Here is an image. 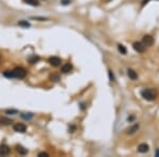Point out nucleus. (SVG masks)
Returning <instances> with one entry per match:
<instances>
[{
	"label": "nucleus",
	"mask_w": 159,
	"mask_h": 157,
	"mask_svg": "<svg viewBox=\"0 0 159 157\" xmlns=\"http://www.w3.org/2000/svg\"><path fill=\"white\" fill-rule=\"evenodd\" d=\"M3 76L9 78H24L27 76V70L22 67H16L13 70H6Z\"/></svg>",
	"instance_id": "nucleus-1"
},
{
	"label": "nucleus",
	"mask_w": 159,
	"mask_h": 157,
	"mask_svg": "<svg viewBox=\"0 0 159 157\" xmlns=\"http://www.w3.org/2000/svg\"><path fill=\"white\" fill-rule=\"evenodd\" d=\"M141 96L146 101H153L156 98V93L152 88H145V89H143L141 91Z\"/></svg>",
	"instance_id": "nucleus-2"
},
{
	"label": "nucleus",
	"mask_w": 159,
	"mask_h": 157,
	"mask_svg": "<svg viewBox=\"0 0 159 157\" xmlns=\"http://www.w3.org/2000/svg\"><path fill=\"white\" fill-rule=\"evenodd\" d=\"M48 63H49L51 66L56 67V66H59V65L62 63V61H61V58L57 57V56H51V57L48 60Z\"/></svg>",
	"instance_id": "nucleus-3"
},
{
	"label": "nucleus",
	"mask_w": 159,
	"mask_h": 157,
	"mask_svg": "<svg viewBox=\"0 0 159 157\" xmlns=\"http://www.w3.org/2000/svg\"><path fill=\"white\" fill-rule=\"evenodd\" d=\"M13 128L17 133H24L27 131V126L24 124H22V123H16V124H14Z\"/></svg>",
	"instance_id": "nucleus-4"
},
{
	"label": "nucleus",
	"mask_w": 159,
	"mask_h": 157,
	"mask_svg": "<svg viewBox=\"0 0 159 157\" xmlns=\"http://www.w3.org/2000/svg\"><path fill=\"white\" fill-rule=\"evenodd\" d=\"M132 47H134V49L137 51V52H144V50H145V46L143 43H134V45H132Z\"/></svg>",
	"instance_id": "nucleus-5"
},
{
	"label": "nucleus",
	"mask_w": 159,
	"mask_h": 157,
	"mask_svg": "<svg viewBox=\"0 0 159 157\" xmlns=\"http://www.w3.org/2000/svg\"><path fill=\"white\" fill-rule=\"evenodd\" d=\"M142 43L144 44V46H152L154 43V38L151 36V35H145L144 37H143V39H142Z\"/></svg>",
	"instance_id": "nucleus-6"
},
{
	"label": "nucleus",
	"mask_w": 159,
	"mask_h": 157,
	"mask_svg": "<svg viewBox=\"0 0 159 157\" xmlns=\"http://www.w3.org/2000/svg\"><path fill=\"white\" fill-rule=\"evenodd\" d=\"M10 154V148L6 144L0 146V156H6Z\"/></svg>",
	"instance_id": "nucleus-7"
},
{
	"label": "nucleus",
	"mask_w": 159,
	"mask_h": 157,
	"mask_svg": "<svg viewBox=\"0 0 159 157\" xmlns=\"http://www.w3.org/2000/svg\"><path fill=\"white\" fill-rule=\"evenodd\" d=\"M71 70H72V65L69 64V63H67V64L63 65L61 71H62L63 73H68V72H70Z\"/></svg>",
	"instance_id": "nucleus-8"
},
{
	"label": "nucleus",
	"mask_w": 159,
	"mask_h": 157,
	"mask_svg": "<svg viewBox=\"0 0 159 157\" xmlns=\"http://www.w3.org/2000/svg\"><path fill=\"white\" fill-rule=\"evenodd\" d=\"M147 151H149V146L146 143H142L138 146V152H140V153H146Z\"/></svg>",
	"instance_id": "nucleus-9"
},
{
	"label": "nucleus",
	"mask_w": 159,
	"mask_h": 157,
	"mask_svg": "<svg viewBox=\"0 0 159 157\" xmlns=\"http://www.w3.org/2000/svg\"><path fill=\"white\" fill-rule=\"evenodd\" d=\"M127 74H128V76H130V80H137V78H138V76H137L136 71H134L132 69H128V70H127Z\"/></svg>",
	"instance_id": "nucleus-10"
},
{
	"label": "nucleus",
	"mask_w": 159,
	"mask_h": 157,
	"mask_svg": "<svg viewBox=\"0 0 159 157\" xmlns=\"http://www.w3.org/2000/svg\"><path fill=\"white\" fill-rule=\"evenodd\" d=\"M138 128H139V125L138 124H135V125H132V128H128V130H127V134L128 135H132V134H134V133H136V132L138 131Z\"/></svg>",
	"instance_id": "nucleus-11"
},
{
	"label": "nucleus",
	"mask_w": 159,
	"mask_h": 157,
	"mask_svg": "<svg viewBox=\"0 0 159 157\" xmlns=\"http://www.w3.org/2000/svg\"><path fill=\"white\" fill-rule=\"evenodd\" d=\"M13 121L9 118H0V124L1 125H10Z\"/></svg>",
	"instance_id": "nucleus-12"
},
{
	"label": "nucleus",
	"mask_w": 159,
	"mask_h": 157,
	"mask_svg": "<svg viewBox=\"0 0 159 157\" xmlns=\"http://www.w3.org/2000/svg\"><path fill=\"white\" fill-rule=\"evenodd\" d=\"M24 2L27 3V4H30L32 6H37L39 4V2L37 0H24Z\"/></svg>",
	"instance_id": "nucleus-13"
},
{
	"label": "nucleus",
	"mask_w": 159,
	"mask_h": 157,
	"mask_svg": "<svg viewBox=\"0 0 159 157\" xmlns=\"http://www.w3.org/2000/svg\"><path fill=\"white\" fill-rule=\"evenodd\" d=\"M17 148V152L19 153V154H21V155H26L27 153H28V151H27L26 149L24 148V146H16Z\"/></svg>",
	"instance_id": "nucleus-14"
},
{
	"label": "nucleus",
	"mask_w": 159,
	"mask_h": 157,
	"mask_svg": "<svg viewBox=\"0 0 159 157\" xmlns=\"http://www.w3.org/2000/svg\"><path fill=\"white\" fill-rule=\"evenodd\" d=\"M33 115L32 113H24V114H21V117L24 118V119H26V120H29V119H31V118H33Z\"/></svg>",
	"instance_id": "nucleus-15"
},
{
	"label": "nucleus",
	"mask_w": 159,
	"mask_h": 157,
	"mask_svg": "<svg viewBox=\"0 0 159 157\" xmlns=\"http://www.w3.org/2000/svg\"><path fill=\"white\" fill-rule=\"evenodd\" d=\"M38 60H39L38 56L32 55V56H30V57H29V63H30V64H35V63L38 61Z\"/></svg>",
	"instance_id": "nucleus-16"
},
{
	"label": "nucleus",
	"mask_w": 159,
	"mask_h": 157,
	"mask_svg": "<svg viewBox=\"0 0 159 157\" xmlns=\"http://www.w3.org/2000/svg\"><path fill=\"white\" fill-rule=\"evenodd\" d=\"M118 50L122 54H126V48L123 45H118Z\"/></svg>",
	"instance_id": "nucleus-17"
},
{
	"label": "nucleus",
	"mask_w": 159,
	"mask_h": 157,
	"mask_svg": "<svg viewBox=\"0 0 159 157\" xmlns=\"http://www.w3.org/2000/svg\"><path fill=\"white\" fill-rule=\"evenodd\" d=\"M50 78L52 80V81L57 82L59 80V74H56V73H53V74H51V76H50Z\"/></svg>",
	"instance_id": "nucleus-18"
},
{
	"label": "nucleus",
	"mask_w": 159,
	"mask_h": 157,
	"mask_svg": "<svg viewBox=\"0 0 159 157\" xmlns=\"http://www.w3.org/2000/svg\"><path fill=\"white\" fill-rule=\"evenodd\" d=\"M18 25L21 27H26V28H28V27H30V23L28 22V21H24V20H21L18 22Z\"/></svg>",
	"instance_id": "nucleus-19"
},
{
	"label": "nucleus",
	"mask_w": 159,
	"mask_h": 157,
	"mask_svg": "<svg viewBox=\"0 0 159 157\" xmlns=\"http://www.w3.org/2000/svg\"><path fill=\"white\" fill-rule=\"evenodd\" d=\"M108 74H109V80H110V81H115V76H114L112 71H110V70H109Z\"/></svg>",
	"instance_id": "nucleus-20"
},
{
	"label": "nucleus",
	"mask_w": 159,
	"mask_h": 157,
	"mask_svg": "<svg viewBox=\"0 0 159 157\" xmlns=\"http://www.w3.org/2000/svg\"><path fill=\"white\" fill-rule=\"evenodd\" d=\"M61 3L63 6H68L69 3H71V0H61Z\"/></svg>",
	"instance_id": "nucleus-21"
},
{
	"label": "nucleus",
	"mask_w": 159,
	"mask_h": 157,
	"mask_svg": "<svg viewBox=\"0 0 159 157\" xmlns=\"http://www.w3.org/2000/svg\"><path fill=\"white\" fill-rule=\"evenodd\" d=\"M38 156H40V157H47V156H49V155H48V153H45V152H40V153H39L38 154Z\"/></svg>",
	"instance_id": "nucleus-22"
},
{
	"label": "nucleus",
	"mask_w": 159,
	"mask_h": 157,
	"mask_svg": "<svg viewBox=\"0 0 159 157\" xmlns=\"http://www.w3.org/2000/svg\"><path fill=\"white\" fill-rule=\"evenodd\" d=\"M6 113H9V114H12V115H14V113L16 114V111H8Z\"/></svg>",
	"instance_id": "nucleus-23"
},
{
	"label": "nucleus",
	"mask_w": 159,
	"mask_h": 157,
	"mask_svg": "<svg viewBox=\"0 0 159 157\" xmlns=\"http://www.w3.org/2000/svg\"><path fill=\"white\" fill-rule=\"evenodd\" d=\"M156 155L159 157V150H157V152H156Z\"/></svg>",
	"instance_id": "nucleus-24"
},
{
	"label": "nucleus",
	"mask_w": 159,
	"mask_h": 157,
	"mask_svg": "<svg viewBox=\"0 0 159 157\" xmlns=\"http://www.w3.org/2000/svg\"><path fill=\"white\" fill-rule=\"evenodd\" d=\"M147 1H150V0H145L144 2H143V4H145V3H146V2H147Z\"/></svg>",
	"instance_id": "nucleus-25"
}]
</instances>
